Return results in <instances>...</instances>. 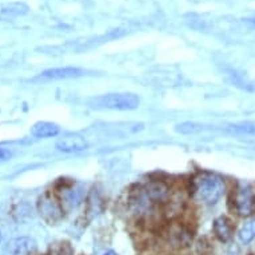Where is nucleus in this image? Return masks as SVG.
I'll list each match as a JSON object with an SVG mask.
<instances>
[{
	"label": "nucleus",
	"mask_w": 255,
	"mask_h": 255,
	"mask_svg": "<svg viewBox=\"0 0 255 255\" xmlns=\"http://www.w3.org/2000/svg\"><path fill=\"white\" fill-rule=\"evenodd\" d=\"M225 180L217 174H202L194 184V193L206 205H215L225 194Z\"/></svg>",
	"instance_id": "f257e3e1"
},
{
	"label": "nucleus",
	"mask_w": 255,
	"mask_h": 255,
	"mask_svg": "<svg viewBox=\"0 0 255 255\" xmlns=\"http://www.w3.org/2000/svg\"><path fill=\"white\" fill-rule=\"evenodd\" d=\"M140 105L138 95L130 92L122 94H107L92 98L88 101V106L95 110H113V111H131L136 110Z\"/></svg>",
	"instance_id": "f03ea898"
},
{
	"label": "nucleus",
	"mask_w": 255,
	"mask_h": 255,
	"mask_svg": "<svg viewBox=\"0 0 255 255\" xmlns=\"http://www.w3.org/2000/svg\"><path fill=\"white\" fill-rule=\"evenodd\" d=\"M38 211L48 225H56L63 218L62 202L51 193H44L39 198Z\"/></svg>",
	"instance_id": "7ed1b4c3"
},
{
	"label": "nucleus",
	"mask_w": 255,
	"mask_h": 255,
	"mask_svg": "<svg viewBox=\"0 0 255 255\" xmlns=\"http://www.w3.org/2000/svg\"><path fill=\"white\" fill-rule=\"evenodd\" d=\"M235 213L241 217H250L255 213V193L247 184H239L233 195Z\"/></svg>",
	"instance_id": "20e7f679"
},
{
	"label": "nucleus",
	"mask_w": 255,
	"mask_h": 255,
	"mask_svg": "<svg viewBox=\"0 0 255 255\" xmlns=\"http://www.w3.org/2000/svg\"><path fill=\"white\" fill-rule=\"evenodd\" d=\"M86 75V71L83 68L78 67H59V68H50L39 74L35 80L40 82H51V80H64V79H76L80 76Z\"/></svg>",
	"instance_id": "39448f33"
},
{
	"label": "nucleus",
	"mask_w": 255,
	"mask_h": 255,
	"mask_svg": "<svg viewBox=\"0 0 255 255\" xmlns=\"http://www.w3.org/2000/svg\"><path fill=\"white\" fill-rule=\"evenodd\" d=\"M143 193L152 203H166L171 198L170 187L162 180H151L143 188Z\"/></svg>",
	"instance_id": "423d86ee"
},
{
	"label": "nucleus",
	"mask_w": 255,
	"mask_h": 255,
	"mask_svg": "<svg viewBox=\"0 0 255 255\" xmlns=\"http://www.w3.org/2000/svg\"><path fill=\"white\" fill-rule=\"evenodd\" d=\"M87 140L83 136L76 134L66 135L56 142V148L63 152H80V151L87 150Z\"/></svg>",
	"instance_id": "0eeeda50"
},
{
	"label": "nucleus",
	"mask_w": 255,
	"mask_h": 255,
	"mask_svg": "<svg viewBox=\"0 0 255 255\" xmlns=\"http://www.w3.org/2000/svg\"><path fill=\"white\" fill-rule=\"evenodd\" d=\"M62 206L64 209V206H67L70 209H75L83 202L84 199V190L82 186H68L62 190Z\"/></svg>",
	"instance_id": "6e6552de"
},
{
	"label": "nucleus",
	"mask_w": 255,
	"mask_h": 255,
	"mask_svg": "<svg viewBox=\"0 0 255 255\" xmlns=\"http://www.w3.org/2000/svg\"><path fill=\"white\" fill-rule=\"evenodd\" d=\"M28 12V5L21 1H11L0 4V20H13L16 17L24 16Z\"/></svg>",
	"instance_id": "1a4fd4ad"
},
{
	"label": "nucleus",
	"mask_w": 255,
	"mask_h": 255,
	"mask_svg": "<svg viewBox=\"0 0 255 255\" xmlns=\"http://www.w3.org/2000/svg\"><path fill=\"white\" fill-rule=\"evenodd\" d=\"M11 255H29L36 251V242L29 237H20L12 239L8 245Z\"/></svg>",
	"instance_id": "9d476101"
},
{
	"label": "nucleus",
	"mask_w": 255,
	"mask_h": 255,
	"mask_svg": "<svg viewBox=\"0 0 255 255\" xmlns=\"http://www.w3.org/2000/svg\"><path fill=\"white\" fill-rule=\"evenodd\" d=\"M214 234L221 242H229L234 233V227L229 218L219 217L214 221Z\"/></svg>",
	"instance_id": "9b49d317"
},
{
	"label": "nucleus",
	"mask_w": 255,
	"mask_h": 255,
	"mask_svg": "<svg viewBox=\"0 0 255 255\" xmlns=\"http://www.w3.org/2000/svg\"><path fill=\"white\" fill-rule=\"evenodd\" d=\"M59 132H60L59 126L51 122H38L31 128V134L36 138H54Z\"/></svg>",
	"instance_id": "f8f14e48"
},
{
	"label": "nucleus",
	"mask_w": 255,
	"mask_h": 255,
	"mask_svg": "<svg viewBox=\"0 0 255 255\" xmlns=\"http://www.w3.org/2000/svg\"><path fill=\"white\" fill-rule=\"evenodd\" d=\"M226 132L231 135H241V136H255V122L246 121L229 125L225 128Z\"/></svg>",
	"instance_id": "ddd939ff"
},
{
	"label": "nucleus",
	"mask_w": 255,
	"mask_h": 255,
	"mask_svg": "<svg viewBox=\"0 0 255 255\" xmlns=\"http://www.w3.org/2000/svg\"><path fill=\"white\" fill-rule=\"evenodd\" d=\"M168 238L171 239L176 246H187L191 241V234L186 227L176 225V226H172L168 231Z\"/></svg>",
	"instance_id": "4468645a"
},
{
	"label": "nucleus",
	"mask_w": 255,
	"mask_h": 255,
	"mask_svg": "<svg viewBox=\"0 0 255 255\" xmlns=\"http://www.w3.org/2000/svg\"><path fill=\"white\" fill-rule=\"evenodd\" d=\"M239 241L245 245H249L255 239V219H250L243 223L238 230Z\"/></svg>",
	"instance_id": "2eb2a0df"
},
{
	"label": "nucleus",
	"mask_w": 255,
	"mask_h": 255,
	"mask_svg": "<svg viewBox=\"0 0 255 255\" xmlns=\"http://www.w3.org/2000/svg\"><path fill=\"white\" fill-rule=\"evenodd\" d=\"M206 130V126L197 123V122H183L175 126V131L178 134L183 135H194L199 134L202 131Z\"/></svg>",
	"instance_id": "dca6fc26"
},
{
	"label": "nucleus",
	"mask_w": 255,
	"mask_h": 255,
	"mask_svg": "<svg viewBox=\"0 0 255 255\" xmlns=\"http://www.w3.org/2000/svg\"><path fill=\"white\" fill-rule=\"evenodd\" d=\"M50 255H74V249L68 242L55 243L51 247Z\"/></svg>",
	"instance_id": "f3484780"
},
{
	"label": "nucleus",
	"mask_w": 255,
	"mask_h": 255,
	"mask_svg": "<svg viewBox=\"0 0 255 255\" xmlns=\"http://www.w3.org/2000/svg\"><path fill=\"white\" fill-rule=\"evenodd\" d=\"M12 156L11 154V151L7 150V148H3V147H0V162H7L9 160Z\"/></svg>",
	"instance_id": "a211bd4d"
},
{
	"label": "nucleus",
	"mask_w": 255,
	"mask_h": 255,
	"mask_svg": "<svg viewBox=\"0 0 255 255\" xmlns=\"http://www.w3.org/2000/svg\"><path fill=\"white\" fill-rule=\"evenodd\" d=\"M0 242H1V231H0Z\"/></svg>",
	"instance_id": "6ab92c4d"
},
{
	"label": "nucleus",
	"mask_w": 255,
	"mask_h": 255,
	"mask_svg": "<svg viewBox=\"0 0 255 255\" xmlns=\"http://www.w3.org/2000/svg\"><path fill=\"white\" fill-rule=\"evenodd\" d=\"M106 255H114V253H109V254H106Z\"/></svg>",
	"instance_id": "aec40b11"
}]
</instances>
